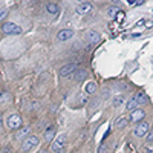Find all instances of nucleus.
<instances>
[{
    "label": "nucleus",
    "mask_w": 153,
    "mask_h": 153,
    "mask_svg": "<svg viewBox=\"0 0 153 153\" xmlns=\"http://www.w3.org/2000/svg\"><path fill=\"white\" fill-rule=\"evenodd\" d=\"M2 31L5 32V34H9V35H17V34H20L22 32V28L19 26V25H16V23H3L2 25Z\"/></svg>",
    "instance_id": "1"
},
{
    "label": "nucleus",
    "mask_w": 153,
    "mask_h": 153,
    "mask_svg": "<svg viewBox=\"0 0 153 153\" xmlns=\"http://www.w3.org/2000/svg\"><path fill=\"white\" fill-rule=\"evenodd\" d=\"M65 144H66V135H58L55 139H54V143H52V146H51V150H52L54 153H58V152H61V149L65 147Z\"/></svg>",
    "instance_id": "2"
},
{
    "label": "nucleus",
    "mask_w": 153,
    "mask_h": 153,
    "mask_svg": "<svg viewBox=\"0 0 153 153\" xmlns=\"http://www.w3.org/2000/svg\"><path fill=\"white\" fill-rule=\"evenodd\" d=\"M38 143H40V141H38L37 136H28V138L23 141V144H22V150H23V152H29L31 149L37 147Z\"/></svg>",
    "instance_id": "3"
},
{
    "label": "nucleus",
    "mask_w": 153,
    "mask_h": 153,
    "mask_svg": "<svg viewBox=\"0 0 153 153\" xmlns=\"http://www.w3.org/2000/svg\"><path fill=\"white\" fill-rule=\"evenodd\" d=\"M149 132H150V124H149V123H139V124L135 127L133 135L138 136V138H141V136L147 135Z\"/></svg>",
    "instance_id": "4"
},
{
    "label": "nucleus",
    "mask_w": 153,
    "mask_h": 153,
    "mask_svg": "<svg viewBox=\"0 0 153 153\" xmlns=\"http://www.w3.org/2000/svg\"><path fill=\"white\" fill-rule=\"evenodd\" d=\"M8 127L9 129H12V130H16V129H20L22 127V118L19 117L17 113H14V115H11V117L8 118Z\"/></svg>",
    "instance_id": "5"
},
{
    "label": "nucleus",
    "mask_w": 153,
    "mask_h": 153,
    "mask_svg": "<svg viewBox=\"0 0 153 153\" xmlns=\"http://www.w3.org/2000/svg\"><path fill=\"white\" fill-rule=\"evenodd\" d=\"M144 117H146V112L141 109H135L133 112H130V121L132 123H139Z\"/></svg>",
    "instance_id": "6"
},
{
    "label": "nucleus",
    "mask_w": 153,
    "mask_h": 153,
    "mask_svg": "<svg viewBox=\"0 0 153 153\" xmlns=\"http://www.w3.org/2000/svg\"><path fill=\"white\" fill-rule=\"evenodd\" d=\"M72 37H74V31L72 29H63V31H60L57 34V38L60 42H66V40H69V38H72Z\"/></svg>",
    "instance_id": "7"
},
{
    "label": "nucleus",
    "mask_w": 153,
    "mask_h": 153,
    "mask_svg": "<svg viewBox=\"0 0 153 153\" xmlns=\"http://www.w3.org/2000/svg\"><path fill=\"white\" fill-rule=\"evenodd\" d=\"M84 37H86V40L89 43H98L100 42V34L97 31H87L84 34Z\"/></svg>",
    "instance_id": "8"
},
{
    "label": "nucleus",
    "mask_w": 153,
    "mask_h": 153,
    "mask_svg": "<svg viewBox=\"0 0 153 153\" xmlns=\"http://www.w3.org/2000/svg\"><path fill=\"white\" fill-rule=\"evenodd\" d=\"M75 71H76V65L71 63V65H66V66H63V68L60 69V75H61V76H66V75H69V74H74Z\"/></svg>",
    "instance_id": "9"
},
{
    "label": "nucleus",
    "mask_w": 153,
    "mask_h": 153,
    "mask_svg": "<svg viewBox=\"0 0 153 153\" xmlns=\"http://www.w3.org/2000/svg\"><path fill=\"white\" fill-rule=\"evenodd\" d=\"M92 9V5L89 3V2H83V3H80L78 5V8H76V12H78V14H86V12H89Z\"/></svg>",
    "instance_id": "10"
},
{
    "label": "nucleus",
    "mask_w": 153,
    "mask_h": 153,
    "mask_svg": "<svg viewBox=\"0 0 153 153\" xmlns=\"http://www.w3.org/2000/svg\"><path fill=\"white\" fill-rule=\"evenodd\" d=\"M86 76H87L86 69H78V71L74 72V80L75 81H83V80H86Z\"/></svg>",
    "instance_id": "11"
},
{
    "label": "nucleus",
    "mask_w": 153,
    "mask_h": 153,
    "mask_svg": "<svg viewBox=\"0 0 153 153\" xmlns=\"http://www.w3.org/2000/svg\"><path fill=\"white\" fill-rule=\"evenodd\" d=\"M126 126H127V117L117 118V121H115V127H117V129H124Z\"/></svg>",
    "instance_id": "12"
},
{
    "label": "nucleus",
    "mask_w": 153,
    "mask_h": 153,
    "mask_svg": "<svg viewBox=\"0 0 153 153\" xmlns=\"http://www.w3.org/2000/svg\"><path fill=\"white\" fill-rule=\"evenodd\" d=\"M54 135H55V129H54V127H49V129H46V132H45V139H46L48 143L52 141Z\"/></svg>",
    "instance_id": "13"
},
{
    "label": "nucleus",
    "mask_w": 153,
    "mask_h": 153,
    "mask_svg": "<svg viewBox=\"0 0 153 153\" xmlns=\"http://www.w3.org/2000/svg\"><path fill=\"white\" fill-rule=\"evenodd\" d=\"M138 104H139V103H138V100H136V98H130V100H129V103H127V110L133 112V110L136 109Z\"/></svg>",
    "instance_id": "14"
},
{
    "label": "nucleus",
    "mask_w": 153,
    "mask_h": 153,
    "mask_svg": "<svg viewBox=\"0 0 153 153\" xmlns=\"http://www.w3.org/2000/svg\"><path fill=\"white\" fill-rule=\"evenodd\" d=\"M46 11L51 12V14H57V12H58V6L55 3H48L46 5Z\"/></svg>",
    "instance_id": "15"
},
{
    "label": "nucleus",
    "mask_w": 153,
    "mask_h": 153,
    "mask_svg": "<svg viewBox=\"0 0 153 153\" xmlns=\"http://www.w3.org/2000/svg\"><path fill=\"white\" fill-rule=\"evenodd\" d=\"M118 12H121V11H120L117 6H112V8L107 9V14H109V17H112V19L117 17V16H118Z\"/></svg>",
    "instance_id": "16"
},
{
    "label": "nucleus",
    "mask_w": 153,
    "mask_h": 153,
    "mask_svg": "<svg viewBox=\"0 0 153 153\" xmlns=\"http://www.w3.org/2000/svg\"><path fill=\"white\" fill-rule=\"evenodd\" d=\"M95 91H97V84H95L94 81H91V83L86 84V92H87V94H94Z\"/></svg>",
    "instance_id": "17"
},
{
    "label": "nucleus",
    "mask_w": 153,
    "mask_h": 153,
    "mask_svg": "<svg viewBox=\"0 0 153 153\" xmlns=\"http://www.w3.org/2000/svg\"><path fill=\"white\" fill-rule=\"evenodd\" d=\"M136 100H138L139 104H146V103H147V98H146L144 92H139V94L136 95Z\"/></svg>",
    "instance_id": "18"
},
{
    "label": "nucleus",
    "mask_w": 153,
    "mask_h": 153,
    "mask_svg": "<svg viewBox=\"0 0 153 153\" xmlns=\"http://www.w3.org/2000/svg\"><path fill=\"white\" fill-rule=\"evenodd\" d=\"M124 101V97H121V95H118V97H115V100H113V104L115 106H120L121 103Z\"/></svg>",
    "instance_id": "19"
},
{
    "label": "nucleus",
    "mask_w": 153,
    "mask_h": 153,
    "mask_svg": "<svg viewBox=\"0 0 153 153\" xmlns=\"http://www.w3.org/2000/svg\"><path fill=\"white\" fill-rule=\"evenodd\" d=\"M28 132H29V129H23V130H20V132H19V133H17V135H16V136H17V138H19V139H20V138H23V136H25V135H26V133H28Z\"/></svg>",
    "instance_id": "20"
},
{
    "label": "nucleus",
    "mask_w": 153,
    "mask_h": 153,
    "mask_svg": "<svg viewBox=\"0 0 153 153\" xmlns=\"http://www.w3.org/2000/svg\"><path fill=\"white\" fill-rule=\"evenodd\" d=\"M152 141H153V130H150L147 133V143H152Z\"/></svg>",
    "instance_id": "21"
},
{
    "label": "nucleus",
    "mask_w": 153,
    "mask_h": 153,
    "mask_svg": "<svg viewBox=\"0 0 153 153\" xmlns=\"http://www.w3.org/2000/svg\"><path fill=\"white\" fill-rule=\"evenodd\" d=\"M146 28H149V29L153 28V22H152V20H147V22H146Z\"/></svg>",
    "instance_id": "22"
},
{
    "label": "nucleus",
    "mask_w": 153,
    "mask_h": 153,
    "mask_svg": "<svg viewBox=\"0 0 153 153\" xmlns=\"http://www.w3.org/2000/svg\"><path fill=\"white\" fill-rule=\"evenodd\" d=\"M130 5H135V6H138V5H143L144 2H143V0H139V2H129Z\"/></svg>",
    "instance_id": "23"
},
{
    "label": "nucleus",
    "mask_w": 153,
    "mask_h": 153,
    "mask_svg": "<svg viewBox=\"0 0 153 153\" xmlns=\"http://www.w3.org/2000/svg\"><path fill=\"white\" fill-rule=\"evenodd\" d=\"M6 14H8V12H6V11H3L2 14H0V20H3V19L6 17Z\"/></svg>",
    "instance_id": "24"
},
{
    "label": "nucleus",
    "mask_w": 153,
    "mask_h": 153,
    "mask_svg": "<svg viewBox=\"0 0 153 153\" xmlns=\"http://www.w3.org/2000/svg\"><path fill=\"white\" fill-rule=\"evenodd\" d=\"M40 153H48V152H45V150H43V152H40Z\"/></svg>",
    "instance_id": "25"
},
{
    "label": "nucleus",
    "mask_w": 153,
    "mask_h": 153,
    "mask_svg": "<svg viewBox=\"0 0 153 153\" xmlns=\"http://www.w3.org/2000/svg\"><path fill=\"white\" fill-rule=\"evenodd\" d=\"M58 153H65V152H58Z\"/></svg>",
    "instance_id": "26"
},
{
    "label": "nucleus",
    "mask_w": 153,
    "mask_h": 153,
    "mask_svg": "<svg viewBox=\"0 0 153 153\" xmlns=\"http://www.w3.org/2000/svg\"><path fill=\"white\" fill-rule=\"evenodd\" d=\"M149 153H153V152H152V150H150V152H149Z\"/></svg>",
    "instance_id": "27"
}]
</instances>
